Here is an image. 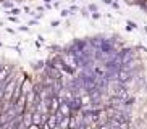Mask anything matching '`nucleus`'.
<instances>
[{
	"mask_svg": "<svg viewBox=\"0 0 147 129\" xmlns=\"http://www.w3.org/2000/svg\"><path fill=\"white\" fill-rule=\"evenodd\" d=\"M126 2L131 5H136L139 8H142L144 11H147V0H126Z\"/></svg>",
	"mask_w": 147,
	"mask_h": 129,
	"instance_id": "obj_1",
	"label": "nucleus"
},
{
	"mask_svg": "<svg viewBox=\"0 0 147 129\" xmlns=\"http://www.w3.org/2000/svg\"><path fill=\"white\" fill-rule=\"evenodd\" d=\"M0 2H26V0H0Z\"/></svg>",
	"mask_w": 147,
	"mask_h": 129,
	"instance_id": "obj_2",
	"label": "nucleus"
}]
</instances>
